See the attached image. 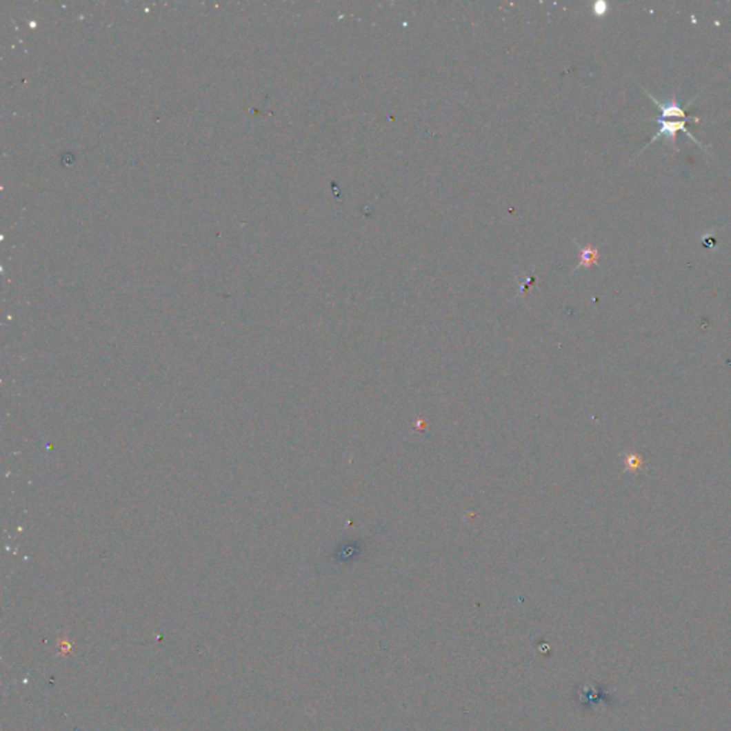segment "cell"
Wrapping results in <instances>:
<instances>
[{
    "label": "cell",
    "mask_w": 731,
    "mask_h": 731,
    "mask_svg": "<svg viewBox=\"0 0 731 731\" xmlns=\"http://www.w3.org/2000/svg\"><path fill=\"white\" fill-rule=\"evenodd\" d=\"M657 123L660 125V130L657 132V134H656L652 140H650V143H653V141L659 140V139L663 136V137H665V139H668L670 141H672L673 146H674V149L679 150L677 146H676V134H677V132H683V133H685V134L688 136V139H692V140L694 141V143H697L701 149H704L703 145L700 143V141H699L696 137H693V134L687 130V128H685V120H681V121H667V120H663V119H657ZM704 150H705V149H704Z\"/></svg>",
    "instance_id": "1"
},
{
    "label": "cell",
    "mask_w": 731,
    "mask_h": 731,
    "mask_svg": "<svg viewBox=\"0 0 731 731\" xmlns=\"http://www.w3.org/2000/svg\"><path fill=\"white\" fill-rule=\"evenodd\" d=\"M645 94H647L650 99H652V100L654 101V103H656V106L660 109V117H659V119L665 120L667 117H681V119H684V120H687V119L693 120V121H696V123H697V121H700L699 117H687L685 110L680 106V103L677 101L676 96H672V99H670L668 103H667V105H663V103H660V101H659L654 96L650 94L648 92H645Z\"/></svg>",
    "instance_id": "2"
},
{
    "label": "cell",
    "mask_w": 731,
    "mask_h": 731,
    "mask_svg": "<svg viewBox=\"0 0 731 731\" xmlns=\"http://www.w3.org/2000/svg\"><path fill=\"white\" fill-rule=\"evenodd\" d=\"M599 250L596 248H593L592 245H587L584 248L580 249V265L579 268H585V269H592L594 265H597L599 261Z\"/></svg>",
    "instance_id": "3"
},
{
    "label": "cell",
    "mask_w": 731,
    "mask_h": 731,
    "mask_svg": "<svg viewBox=\"0 0 731 731\" xmlns=\"http://www.w3.org/2000/svg\"><path fill=\"white\" fill-rule=\"evenodd\" d=\"M624 470L628 473H639L644 469V459L636 453H625L623 457Z\"/></svg>",
    "instance_id": "4"
}]
</instances>
